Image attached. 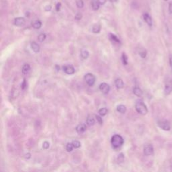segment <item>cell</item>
<instances>
[{
	"label": "cell",
	"mask_w": 172,
	"mask_h": 172,
	"mask_svg": "<svg viewBox=\"0 0 172 172\" xmlns=\"http://www.w3.org/2000/svg\"><path fill=\"white\" fill-rule=\"evenodd\" d=\"M135 109L139 114L141 115H146L148 113L147 107L143 102L141 100H139L136 102L135 104Z\"/></svg>",
	"instance_id": "6da1fadb"
},
{
	"label": "cell",
	"mask_w": 172,
	"mask_h": 172,
	"mask_svg": "<svg viewBox=\"0 0 172 172\" xmlns=\"http://www.w3.org/2000/svg\"><path fill=\"white\" fill-rule=\"evenodd\" d=\"M111 144L114 148H120L124 144V139L120 135H114L111 139Z\"/></svg>",
	"instance_id": "7a4b0ae2"
},
{
	"label": "cell",
	"mask_w": 172,
	"mask_h": 172,
	"mask_svg": "<svg viewBox=\"0 0 172 172\" xmlns=\"http://www.w3.org/2000/svg\"><path fill=\"white\" fill-rule=\"evenodd\" d=\"M157 124L159 128H161L162 130L168 131L171 129V125L170 122L167 120H160L157 122Z\"/></svg>",
	"instance_id": "3957f363"
},
{
	"label": "cell",
	"mask_w": 172,
	"mask_h": 172,
	"mask_svg": "<svg viewBox=\"0 0 172 172\" xmlns=\"http://www.w3.org/2000/svg\"><path fill=\"white\" fill-rule=\"evenodd\" d=\"M86 82L89 86H93L95 82V77L92 73H87L84 76Z\"/></svg>",
	"instance_id": "277c9868"
},
{
	"label": "cell",
	"mask_w": 172,
	"mask_h": 172,
	"mask_svg": "<svg viewBox=\"0 0 172 172\" xmlns=\"http://www.w3.org/2000/svg\"><path fill=\"white\" fill-rule=\"evenodd\" d=\"M143 153H144V155L146 156H151V155H153L154 149H153V145L151 144L145 145L144 149H143Z\"/></svg>",
	"instance_id": "5b68a950"
},
{
	"label": "cell",
	"mask_w": 172,
	"mask_h": 172,
	"mask_svg": "<svg viewBox=\"0 0 172 172\" xmlns=\"http://www.w3.org/2000/svg\"><path fill=\"white\" fill-rule=\"evenodd\" d=\"M172 92V80L169 79L167 80L165 86V94L166 95L170 94Z\"/></svg>",
	"instance_id": "8992f818"
},
{
	"label": "cell",
	"mask_w": 172,
	"mask_h": 172,
	"mask_svg": "<svg viewBox=\"0 0 172 172\" xmlns=\"http://www.w3.org/2000/svg\"><path fill=\"white\" fill-rule=\"evenodd\" d=\"M99 89H100V90L102 94H108L110 92V87L108 83H102L100 84V86H99Z\"/></svg>",
	"instance_id": "52a82bcc"
},
{
	"label": "cell",
	"mask_w": 172,
	"mask_h": 172,
	"mask_svg": "<svg viewBox=\"0 0 172 172\" xmlns=\"http://www.w3.org/2000/svg\"><path fill=\"white\" fill-rule=\"evenodd\" d=\"M26 23V20L24 19V17H16V18L14 19V24L17 26H24Z\"/></svg>",
	"instance_id": "ba28073f"
},
{
	"label": "cell",
	"mask_w": 172,
	"mask_h": 172,
	"mask_svg": "<svg viewBox=\"0 0 172 172\" xmlns=\"http://www.w3.org/2000/svg\"><path fill=\"white\" fill-rule=\"evenodd\" d=\"M63 71L68 75L74 74L75 70L72 65H65L63 67Z\"/></svg>",
	"instance_id": "9c48e42d"
},
{
	"label": "cell",
	"mask_w": 172,
	"mask_h": 172,
	"mask_svg": "<svg viewBox=\"0 0 172 172\" xmlns=\"http://www.w3.org/2000/svg\"><path fill=\"white\" fill-rule=\"evenodd\" d=\"M87 129V126L86 124H78L77 127L75 128L77 133L78 134H82Z\"/></svg>",
	"instance_id": "30bf717a"
},
{
	"label": "cell",
	"mask_w": 172,
	"mask_h": 172,
	"mask_svg": "<svg viewBox=\"0 0 172 172\" xmlns=\"http://www.w3.org/2000/svg\"><path fill=\"white\" fill-rule=\"evenodd\" d=\"M143 18H144V20L145 21V22H146L149 26H152V24H153L152 19H151V17L147 13L144 14Z\"/></svg>",
	"instance_id": "8fae6325"
},
{
	"label": "cell",
	"mask_w": 172,
	"mask_h": 172,
	"mask_svg": "<svg viewBox=\"0 0 172 172\" xmlns=\"http://www.w3.org/2000/svg\"><path fill=\"white\" fill-rule=\"evenodd\" d=\"M22 73L24 75H27L29 73V72L30 71V66L29 64L26 63L22 67Z\"/></svg>",
	"instance_id": "7c38bea8"
},
{
	"label": "cell",
	"mask_w": 172,
	"mask_h": 172,
	"mask_svg": "<svg viewBox=\"0 0 172 172\" xmlns=\"http://www.w3.org/2000/svg\"><path fill=\"white\" fill-rule=\"evenodd\" d=\"M133 93H134V94L137 96V97H141V96L142 95V91L141 90V89L139 87H134Z\"/></svg>",
	"instance_id": "4fadbf2b"
},
{
	"label": "cell",
	"mask_w": 172,
	"mask_h": 172,
	"mask_svg": "<svg viewBox=\"0 0 172 172\" xmlns=\"http://www.w3.org/2000/svg\"><path fill=\"white\" fill-rule=\"evenodd\" d=\"M115 85H116V87H117L118 89L122 88V87H124L123 81H122L120 78L117 79V80H116V81H115Z\"/></svg>",
	"instance_id": "5bb4252c"
},
{
	"label": "cell",
	"mask_w": 172,
	"mask_h": 172,
	"mask_svg": "<svg viewBox=\"0 0 172 172\" xmlns=\"http://www.w3.org/2000/svg\"><path fill=\"white\" fill-rule=\"evenodd\" d=\"M116 110H117L119 113L124 114L127 112V108L126 106H124V105L120 104V105H118L117 108H116Z\"/></svg>",
	"instance_id": "9a60e30c"
},
{
	"label": "cell",
	"mask_w": 172,
	"mask_h": 172,
	"mask_svg": "<svg viewBox=\"0 0 172 172\" xmlns=\"http://www.w3.org/2000/svg\"><path fill=\"white\" fill-rule=\"evenodd\" d=\"M31 48L34 52H39L40 51V46L36 42H33L31 43Z\"/></svg>",
	"instance_id": "2e32d148"
},
{
	"label": "cell",
	"mask_w": 172,
	"mask_h": 172,
	"mask_svg": "<svg viewBox=\"0 0 172 172\" xmlns=\"http://www.w3.org/2000/svg\"><path fill=\"white\" fill-rule=\"evenodd\" d=\"M87 124L89 126H93L95 124V119L92 116H89L87 118Z\"/></svg>",
	"instance_id": "e0dca14e"
},
{
	"label": "cell",
	"mask_w": 172,
	"mask_h": 172,
	"mask_svg": "<svg viewBox=\"0 0 172 172\" xmlns=\"http://www.w3.org/2000/svg\"><path fill=\"white\" fill-rule=\"evenodd\" d=\"M92 7L94 10H98L100 8V4L96 0H93L92 2Z\"/></svg>",
	"instance_id": "ac0fdd59"
},
{
	"label": "cell",
	"mask_w": 172,
	"mask_h": 172,
	"mask_svg": "<svg viewBox=\"0 0 172 172\" xmlns=\"http://www.w3.org/2000/svg\"><path fill=\"white\" fill-rule=\"evenodd\" d=\"M101 30V26L100 24H95L92 28V31L94 33H99Z\"/></svg>",
	"instance_id": "d6986e66"
},
{
	"label": "cell",
	"mask_w": 172,
	"mask_h": 172,
	"mask_svg": "<svg viewBox=\"0 0 172 172\" xmlns=\"http://www.w3.org/2000/svg\"><path fill=\"white\" fill-rule=\"evenodd\" d=\"M33 26L35 29H39L42 26V22L40 20H36L33 23Z\"/></svg>",
	"instance_id": "ffe728a7"
},
{
	"label": "cell",
	"mask_w": 172,
	"mask_h": 172,
	"mask_svg": "<svg viewBox=\"0 0 172 172\" xmlns=\"http://www.w3.org/2000/svg\"><path fill=\"white\" fill-rule=\"evenodd\" d=\"M89 52L87 51V50H82L81 51V56L83 59H87V58H88V57H89Z\"/></svg>",
	"instance_id": "44dd1931"
},
{
	"label": "cell",
	"mask_w": 172,
	"mask_h": 172,
	"mask_svg": "<svg viewBox=\"0 0 172 172\" xmlns=\"http://www.w3.org/2000/svg\"><path fill=\"white\" fill-rule=\"evenodd\" d=\"M98 113H99V114H100L101 116H104L107 114L108 109L106 108H101V109L99 110Z\"/></svg>",
	"instance_id": "7402d4cb"
},
{
	"label": "cell",
	"mask_w": 172,
	"mask_h": 172,
	"mask_svg": "<svg viewBox=\"0 0 172 172\" xmlns=\"http://www.w3.org/2000/svg\"><path fill=\"white\" fill-rule=\"evenodd\" d=\"M110 39H111L112 41H114L116 42H118V43H120V40H119L118 38L114 34H110Z\"/></svg>",
	"instance_id": "603a6c76"
},
{
	"label": "cell",
	"mask_w": 172,
	"mask_h": 172,
	"mask_svg": "<svg viewBox=\"0 0 172 172\" xmlns=\"http://www.w3.org/2000/svg\"><path fill=\"white\" fill-rule=\"evenodd\" d=\"M122 63H123L124 65H127L128 64V57L125 53H122Z\"/></svg>",
	"instance_id": "cb8c5ba5"
},
{
	"label": "cell",
	"mask_w": 172,
	"mask_h": 172,
	"mask_svg": "<svg viewBox=\"0 0 172 172\" xmlns=\"http://www.w3.org/2000/svg\"><path fill=\"white\" fill-rule=\"evenodd\" d=\"M73 149H74V147H73V145H72V143L71 142V143H67L66 145V150L68 151V152H71V151H72L73 150Z\"/></svg>",
	"instance_id": "d4e9b609"
},
{
	"label": "cell",
	"mask_w": 172,
	"mask_h": 172,
	"mask_svg": "<svg viewBox=\"0 0 172 172\" xmlns=\"http://www.w3.org/2000/svg\"><path fill=\"white\" fill-rule=\"evenodd\" d=\"M46 34H40L39 36H38V40H39V42H43L45 41V39H46Z\"/></svg>",
	"instance_id": "484cf974"
},
{
	"label": "cell",
	"mask_w": 172,
	"mask_h": 172,
	"mask_svg": "<svg viewBox=\"0 0 172 172\" xmlns=\"http://www.w3.org/2000/svg\"><path fill=\"white\" fill-rule=\"evenodd\" d=\"M72 145H73V147L75 149H77V148H80L81 147V143H80V141H73L72 142Z\"/></svg>",
	"instance_id": "4316f807"
},
{
	"label": "cell",
	"mask_w": 172,
	"mask_h": 172,
	"mask_svg": "<svg viewBox=\"0 0 172 172\" xmlns=\"http://www.w3.org/2000/svg\"><path fill=\"white\" fill-rule=\"evenodd\" d=\"M76 4H77V6L79 8H82L83 7L84 3H83V0H77Z\"/></svg>",
	"instance_id": "83f0119b"
},
{
	"label": "cell",
	"mask_w": 172,
	"mask_h": 172,
	"mask_svg": "<svg viewBox=\"0 0 172 172\" xmlns=\"http://www.w3.org/2000/svg\"><path fill=\"white\" fill-rule=\"evenodd\" d=\"M50 147V144H49V142L47 141H45L43 142L42 144V147L45 149H47L49 148Z\"/></svg>",
	"instance_id": "f1b7e54d"
},
{
	"label": "cell",
	"mask_w": 172,
	"mask_h": 172,
	"mask_svg": "<svg viewBox=\"0 0 172 172\" xmlns=\"http://www.w3.org/2000/svg\"><path fill=\"white\" fill-rule=\"evenodd\" d=\"M95 118L96 120H97L98 122L100 124H103V120H102V118H101V116H95Z\"/></svg>",
	"instance_id": "f546056e"
},
{
	"label": "cell",
	"mask_w": 172,
	"mask_h": 172,
	"mask_svg": "<svg viewBox=\"0 0 172 172\" xmlns=\"http://www.w3.org/2000/svg\"><path fill=\"white\" fill-rule=\"evenodd\" d=\"M124 157L123 155V154H120L119 155L118 157V161H120V162H122V161H123V160H124Z\"/></svg>",
	"instance_id": "4dcf8cb0"
},
{
	"label": "cell",
	"mask_w": 172,
	"mask_h": 172,
	"mask_svg": "<svg viewBox=\"0 0 172 172\" xmlns=\"http://www.w3.org/2000/svg\"><path fill=\"white\" fill-rule=\"evenodd\" d=\"M81 17H82V15H81V14H80V13H77L75 16V18L77 20H81Z\"/></svg>",
	"instance_id": "1f68e13d"
},
{
	"label": "cell",
	"mask_w": 172,
	"mask_h": 172,
	"mask_svg": "<svg viewBox=\"0 0 172 172\" xmlns=\"http://www.w3.org/2000/svg\"><path fill=\"white\" fill-rule=\"evenodd\" d=\"M98 2L99 3V4L100 5H104L106 3L107 0H97Z\"/></svg>",
	"instance_id": "d6a6232c"
},
{
	"label": "cell",
	"mask_w": 172,
	"mask_h": 172,
	"mask_svg": "<svg viewBox=\"0 0 172 172\" xmlns=\"http://www.w3.org/2000/svg\"><path fill=\"white\" fill-rule=\"evenodd\" d=\"M169 12L170 14H172V2H171L169 4Z\"/></svg>",
	"instance_id": "836d02e7"
},
{
	"label": "cell",
	"mask_w": 172,
	"mask_h": 172,
	"mask_svg": "<svg viewBox=\"0 0 172 172\" xmlns=\"http://www.w3.org/2000/svg\"><path fill=\"white\" fill-rule=\"evenodd\" d=\"M146 51H142V52H140V55H141V57L142 58H145L146 57Z\"/></svg>",
	"instance_id": "e575fe53"
},
{
	"label": "cell",
	"mask_w": 172,
	"mask_h": 172,
	"mask_svg": "<svg viewBox=\"0 0 172 172\" xmlns=\"http://www.w3.org/2000/svg\"><path fill=\"white\" fill-rule=\"evenodd\" d=\"M61 3H57V5H56V10L57 11H59L61 9Z\"/></svg>",
	"instance_id": "d590c367"
},
{
	"label": "cell",
	"mask_w": 172,
	"mask_h": 172,
	"mask_svg": "<svg viewBox=\"0 0 172 172\" xmlns=\"http://www.w3.org/2000/svg\"><path fill=\"white\" fill-rule=\"evenodd\" d=\"M26 87V80H24V81H23V83L22 84V89H24Z\"/></svg>",
	"instance_id": "8d00e7d4"
},
{
	"label": "cell",
	"mask_w": 172,
	"mask_h": 172,
	"mask_svg": "<svg viewBox=\"0 0 172 172\" xmlns=\"http://www.w3.org/2000/svg\"><path fill=\"white\" fill-rule=\"evenodd\" d=\"M51 8H52V7H51V5H47V6H46L45 7V10L46 11H51Z\"/></svg>",
	"instance_id": "74e56055"
},
{
	"label": "cell",
	"mask_w": 172,
	"mask_h": 172,
	"mask_svg": "<svg viewBox=\"0 0 172 172\" xmlns=\"http://www.w3.org/2000/svg\"><path fill=\"white\" fill-rule=\"evenodd\" d=\"M170 67L172 69V55H171V56L170 57Z\"/></svg>",
	"instance_id": "f35d334b"
},
{
	"label": "cell",
	"mask_w": 172,
	"mask_h": 172,
	"mask_svg": "<svg viewBox=\"0 0 172 172\" xmlns=\"http://www.w3.org/2000/svg\"><path fill=\"white\" fill-rule=\"evenodd\" d=\"M110 1L112 2H117V0H110Z\"/></svg>",
	"instance_id": "ab89813d"
},
{
	"label": "cell",
	"mask_w": 172,
	"mask_h": 172,
	"mask_svg": "<svg viewBox=\"0 0 172 172\" xmlns=\"http://www.w3.org/2000/svg\"><path fill=\"white\" fill-rule=\"evenodd\" d=\"M165 1H167V0H165Z\"/></svg>",
	"instance_id": "60d3db41"
}]
</instances>
